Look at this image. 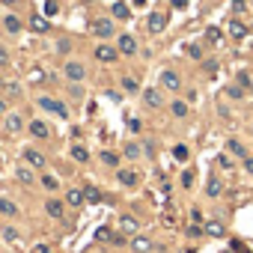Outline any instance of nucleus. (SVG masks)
Here are the masks:
<instances>
[{"mask_svg":"<svg viewBox=\"0 0 253 253\" xmlns=\"http://www.w3.org/2000/svg\"><path fill=\"white\" fill-rule=\"evenodd\" d=\"M247 9V0H235V3H232V12L238 15V12H244Z\"/></svg>","mask_w":253,"mask_h":253,"instance_id":"obj_42","label":"nucleus"},{"mask_svg":"<svg viewBox=\"0 0 253 253\" xmlns=\"http://www.w3.org/2000/svg\"><path fill=\"white\" fill-rule=\"evenodd\" d=\"M182 188H185V191L194 188V170H185V173H182Z\"/></svg>","mask_w":253,"mask_h":253,"instance_id":"obj_37","label":"nucleus"},{"mask_svg":"<svg viewBox=\"0 0 253 253\" xmlns=\"http://www.w3.org/2000/svg\"><path fill=\"white\" fill-rule=\"evenodd\" d=\"M116 179H119L122 188H137V185H140V173L131 170V167H119V170H116Z\"/></svg>","mask_w":253,"mask_h":253,"instance_id":"obj_5","label":"nucleus"},{"mask_svg":"<svg viewBox=\"0 0 253 253\" xmlns=\"http://www.w3.org/2000/svg\"><path fill=\"white\" fill-rule=\"evenodd\" d=\"M220 39H223V33H220L217 27H209V30H206V42H209V45H217Z\"/></svg>","mask_w":253,"mask_h":253,"instance_id":"obj_31","label":"nucleus"},{"mask_svg":"<svg viewBox=\"0 0 253 253\" xmlns=\"http://www.w3.org/2000/svg\"><path fill=\"white\" fill-rule=\"evenodd\" d=\"M3 235H6L9 241H15V238H18V232H15V229H3Z\"/></svg>","mask_w":253,"mask_h":253,"instance_id":"obj_48","label":"nucleus"},{"mask_svg":"<svg viewBox=\"0 0 253 253\" xmlns=\"http://www.w3.org/2000/svg\"><path fill=\"white\" fill-rule=\"evenodd\" d=\"M101 161H104L107 167H119V155H116V152H110V149H107V152H101Z\"/></svg>","mask_w":253,"mask_h":253,"instance_id":"obj_33","label":"nucleus"},{"mask_svg":"<svg viewBox=\"0 0 253 253\" xmlns=\"http://www.w3.org/2000/svg\"><path fill=\"white\" fill-rule=\"evenodd\" d=\"M244 92H247V86H241L238 81H235V84L226 89V95H229V98H244Z\"/></svg>","mask_w":253,"mask_h":253,"instance_id":"obj_32","label":"nucleus"},{"mask_svg":"<svg viewBox=\"0 0 253 253\" xmlns=\"http://www.w3.org/2000/svg\"><path fill=\"white\" fill-rule=\"evenodd\" d=\"M36 253H54V250H51L48 244H36Z\"/></svg>","mask_w":253,"mask_h":253,"instance_id":"obj_49","label":"nucleus"},{"mask_svg":"<svg viewBox=\"0 0 253 253\" xmlns=\"http://www.w3.org/2000/svg\"><path fill=\"white\" fill-rule=\"evenodd\" d=\"M188 57L191 60H203V45H188Z\"/></svg>","mask_w":253,"mask_h":253,"instance_id":"obj_39","label":"nucleus"},{"mask_svg":"<svg viewBox=\"0 0 253 253\" xmlns=\"http://www.w3.org/2000/svg\"><path fill=\"white\" fill-rule=\"evenodd\" d=\"M0 113H9V107H6V98L0 95Z\"/></svg>","mask_w":253,"mask_h":253,"instance_id":"obj_51","label":"nucleus"},{"mask_svg":"<svg viewBox=\"0 0 253 253\" xmlns=\"http://www.w3.org/2000/svg\"><path fill=\"white\" fill-rule=\"evenodd\" d=\"M3 27H6V33H12V36H15V33H21V30H24V21H21L18 15H6V18H3Z\"/></svg>","mask_w":253,"mask_h":253,"instance_id":"obj_22","label":"nucleus"},{"mask_svg":"<svg viewBox=\"0 0 253 253\" xmlns=\"http://www.w3.org/2000/svg\"><path fill=\"white\" fill-rule=\"evenodd\" d=\"M170 113H173L176 119H185V116L191 113V104L182 101V98H176V101H170Z\"/></svg>","mask_w":253,"mask_h":253,"instance_id":"obj_20","label":"nucleus"},{"mask_svg":"<svg viewBox=\"0 0 253 253\" xmlns=\"http://www.w3.org/2000/svg\"><path fill=\"white\" fill-rule=\"evenodd\" d=\"M173 158H176V161H182V164H185V161H188V158H191V149H188V146H185V143H176V146H173Z\"/></svg>","mask_w":253,"mask_h":253,"instance_id":"obj_30","label":"nucleus"},{"mask_svg":"<svg viewBox=\"0 0 253 253\" xmlns=\"http://www.w3.org/2000/svg\"><path fill=\"white\" fill-rule=\"evenodd\" d=\"M95 238H98V241H113V238H116V232H110V226H101V229L95 232Z\"/></svg>","mask_w":253,"mask_h":253,"instance_id":"obj_35","label":"nucleus"},{"mask_svg":"<svg viewBox=\"0 0 253 253\" xmlns=\"http://www.w3.org/2000/svg\"><path fill=\"white\" fill-rule=\"evenodd\" d=\"M134 253H149L155 244H152V238H146V235H131V244H128Z\"/></svg>","mask_w":253,"mask_h":253,"instance_id":"obj_16","label":"nucleus"},{"mask_svg":"<svg viewBox=\"0 0 253 253\" xmlns=\"http://www.w3.org/2000/svg\"><path fill=\"white\" fill-rule=\"evenodd\" d=\"M116 48H119L122 57H134V54H137V39H134L131 33H122V36L116 39Z\"/></svg>","mask_w":253,"mask_h":253,"instance_id":"obj_6","label":"nucleus"},{"mask_svg":"<svg viewBox=\"0 0 253 253\" xmlns=\"http://www.w3.org/2000/svg\"><path fill=\"white\" fill-rule=\"evenodd\" d=\"M89 30H92L98 39H110V36L116 33V27H113L110 18H92V21H89Z\"/></svg>","mask_w":253,"mask_h":253,"instance_id":"obj_2","label":"nucleus"},{"mask_svg":"<svg viewBox=\"0 0 253 253\" xmlns=\"http://www.w3.org/2000/svg\"><path fill=\"white\" fill-rule=\"evenodd\" d=\"M0 66H9V51L0 48Z\"/></svg>","mask_w":253,"mask_h":253,"instance_id":"obj_45","label":"nucleus"},{"mask_svg":"<svg viewBox=\"0 0 253 253\" xmlns=\"http://www.w3.org/2000/svg\"><path fill=\"white\" fill-rule=\"evenodd\" d=\"M27 131H30V137H36V140H48V137H51L48 122H42V119H30V122H27Z\"/></svg>","mask_w":253,"mask_h":253,"instance_id":"obj_9","label":"nucleus"},{"mask_svg":"<svg viewBox=\"0 0 253 253\" xmlns=\"http://www.w3.org/2000/svg\"><path fill=\"white\" fill-rule=\"evenodd\" d=\"M84 3H95V0H84Z\"/></svg>","mask_w":253,"mask_h":253,"instance_id":"obj_55","label":"nucleus"},{"mask_svg":"<svg viewBox=\"0 0 253 253\" xmlns=\"http://www.w3.org/2000/svg\"><path fill=\"white\" fill-rule=\"evenodd\" d=\"M173 6H176V9H185V6H188V0H173Z\"/></svg>","mask_w":253,"mask_h":253,"instance_id":"obj_52","label":"nucleus"},{"mask_svg":"<svg viewBox=\"0 0 253 253\" xmlns=\"http://www.w3.org/2000/svg\"><path fill=\"white\" fill-rule=\"evenodd\" d=\"M60 12V3H57V0H45V15L51 18V15H57Z\"/></svg>","mask_w":253,"mask_h":253,"instance_id":"obj_38","label":"nucleus"},{"mask_svg":"<svg viewBox=\"0 0 253 253\" xmlns=\"http://www.w3.org/2000/svg\"><path fill=\"white\" fill-rule=\"evenodd\" d=\"M63 200H66V206H69V209H81V206L86 203V194H84V188H69Z\"/></svg>","mask_w":253,"mask_h":253,"instance_id":"obj_12","label":"nucleus"},{"mask_svg":"<svg viewBox=\"0 0 253 253\" xmlns=\"http://www.w3.org/2000/svg\"><path fill=\"white\" fill-rule=\"evenodd\" d=\"M3 89H6V95H18V92H21L18 84H3Z\"/></svg>","mask_w":253,"mask_h":253,"instance_id":"obj_41","label":"nucleus"},{"mask_svg":"<svg viewBox=\"0 0 253 253\" xmlns=\"http://www.w3.org/2000/svg\"><path fill=\"white\" fill-rule=\"evenodd\" d=\"M143 104L152 107V110L164 107V92H161L158 86H146V89H143Z\"/></svg>","mask_w":253,"mask_h":253,"instance_id":"obj_7","label":"nucleus"},{"mask_svg":"<svg viewBox=\"0 0 253 253\" xmlns=\"http://www.w3.org/2000/svg\"><path fill=\"white\" fill-rule=\"evenodd\" d=\"M15 179L24 182V185H33V182H36V170H33L30 164H21V167H15Z\"/></svg>","mask_w":253,"mask_h":253,"instance_id":"obj_17","label":"nucleus"},{"mask_svg":"<svg viewBox=\"0 0 253 253\" xmlns=\"http://www.w3.org/2000/svg\"><path fill=\"white\" fill-rule=\"evenodd\" d=\"M57 48H60V54H69V51H72V42H69V39H60Z\"/></svg>","mask_w":253,"mask_h":253,"instance_id":"obj_43","label":"nucleus"},{"mask_svg":"<svg viewBox=\"0 0 253 253\" xmlns=\"http://www.w3.org/2000/svg\"><path fill=\"white\" fill-rule=\"evenodd\" d=\"M217 167L229 170V167H232V158H229V155H217Z\"/></svg>","mask_w":253,"mask_h":253,"instance_id":"obj_40","label":"nucleus"},{"mask_svg":"<svg viewBox=\"0 0 253 253\" xmlns=\"http://www.w3.org/2000/svg\"><path fill=\"white\" fill-rule=\"evenodd\" d=\"M128 128H131V131H134V134H137V131H140V128H143V122H140V119H128Z\"/></svg>","mask_w":253,"mask_h":253,"instance_id":"obj_44","label":"nucleus"},{"mask_svg":"<svg viewBox=\"0 0 253 253\" xmlns=\"http://www.w3.org/2000/svg\"><path fill=\"white\" fill-rule=\"evenodd\" d=\"M244 170H247V173L253 176V158H244Z\"/></svg>","mask_w":253,"mask_h":253,"instance_id":"obj_50","label":"nucleus"},{"mask_svg":"<svg viewBox=\"0 0 253 253\" xmlns=\"http://www.w3.org/2000/svg\"><path fill=\"white\" fill-rule=\"evenodd\" d=\"M66 200L63 197H48L45 200V211H48V217L51 220H66Z\"/></svg>","mask_w":253,"mask_h":253,"instance_id":"obj_1","label":"nucleus"},{"mask_svg":"<svg viewBox=\"0 0 253 253\" xmlns=\"http://www.w3.org/2000/svg\"><path fill=\"white\" fill-rule=\"evenodd\" d=\"M250 95H253V84H250Z\"/></svg>","mask_w":253,"mask_h":253,"instance_id":"obj_56","label":"nucleus"},{"mask_svg":"<svg viewBox=\"0 0 253 253\" xmlns=\"http://www.w3.org/2000/svg\"><path fill=\"white\" fill-rule=\"evenodd\" d=\"M0 3H3V6H15V3H18V0H0Z\"/></svg>","mask_w":253,"mask_h":253,"instance_id":"obj_53","label":"nucleus"},{"mask_svg":"<svg viewBox=\"0 0 253 253\" xmlns=\"http://www.w3.org/2000/svg\"><path fill=\"white\" fill-rule=\"evenodd\" d=\"M158 84H161V89H167V92H179V89H182V78H179V72H173V69H164Z\"/></svg>","mask_w":253,"mask_h":253,"instance_id":"obj_4","label":"nucleus"},{"mask_svg":"<svg viewBox=\"0 0 253 253\" xmlns=\"http://www.w3.org/2000/svg\"><path fill=\"white\" fill-rule=\"evenodd\" d=\"M24 161H27L36 173H42V170L48 167V158H45V152H39V149H24Z\"/></svg>","mask_w":253,"mask_h":253,"instance_id":"obj_8","label":"nucleus"},{"mask_svg":"<svg viewBox=\"0 0 253 253\" xmlns=\"http://www.w3.org/2000/svg\"><path fill=\"white\" fill-rule=\"evenodd\" d=\"M247 33H250V30H247V24H241L238 18H232V21H229V39H238V42H241Z\"/></svg>","mask_w":253,"mask_h":253,"instance_id":"obj_19","label":"nucleus"},{"mask_svg":"<svg viewBox=\"0 0 253 253\" xmlns=\"http://www.w3.org/2000/svg\"><path fill=\"white\" fill-rule=\"evenodd\" d=\"M191 220H194V223H203V211H200V209H194V211H191Z\"/></svg>","mask_w":253,"mask_h":253,"instance_id":"obj_46","label":"nucleus"},{"mask_svg":"<svg viewBox=\"0 0 253 253\" xmlns=\"http://www.w3.org/2000/svg\"><path fill=\"white\" fill-rule=\"evenodd\" d=\"M0 214L3 217H18V206L9 197H0Z\"/></svg>","mask_w":253,"mask_h":253,"instance_id":"obj_24","label":"nucleus"},{"mask_svg":"<svg viewBox=\"0 0 253 253\" xmlns=\"http://www.w3.org/2000/svg\"><path fill=\"white\" fill-rule=\"evenodd\" d=\"M72 158H75L78 164H86V161H89V149L81 146V143H75V146H72Z\"/></svg>","mask_w":253,"mask_h":253,"instance_id":"obj_28","label":"nucleus"},{"mask_svg":"<svg viewBox=\"0 0 253 253\" xmlns=\"http://www.w3.org/2000/svg\"><path fill=\"white\" fill-rule=\"evenodd\" d=\"M122 155H125V158H128V161H137V158L143 155V146L131 140V143H125V146H122Z\"/></svg>","mask_w":253,"mask_h":253,"instance_id":"obj_25","label":"nucleus"},{"mask_svg":"<svg viewBox=\"0 0 253 253\" xmlns=\"http://www.w3.org/2000/svg\"><path fill=\"white\" fill-rule=\"evenodd\" d=\"M122 89H125V92H137V89H140V84H137L134 78H122Z\"/></svg>","mask_w":253,"mask_h":253,"instance_id":"obj_36","label":"nucleus"},{"mask_svg":"<svg viewBox=\"0 0 253 253\" xmlns=\"http://www.w3.org/2000/svg\"><path fill=\"white\" fill-rule=\"evenodd\" d=\"M226 152H229V155H235V158H241V161H244V158H250V155H247V149H244L238 140H232V137L226 140Z\"/></svg>","mask_w":253,"mask_h":253,"instance_id":"obj_26","label":"nucleus"},{"mask_svg":"<svg viewBox=\"0 0 253 253\" xmlns=\"http://www.w3.org/2000/svg\"><path fill=\"white\" fill-rule=\"evenodd\" d=\"M24 128H27V122H24L21 113H6V131H9V134H18V131H24Z\"/></svg>","mask_w":253,"mask_h":253,"instance_id":"obj_15","label":"nucleus"},{"mask_svg":"<svg viewBox=\"0 0 253 253\" xmlns=\"http://www.w3.org/2000/svg\"><path fill=\"white\" fill-rule=\"evenodd\" d=\"M134 6H146V0H134Z\"/></svg>","mask_w":253,"mask_h":253,"instance_id":"obj_54","label":"nucleus"},{"mask_svg":"<svg viewBox=\"0 0 253 253\" xmlns=\"http://www.w3.org/2000/svg\"><path fill=\"white\" fill-rule=\"evenodd\" d=\"M203 229H206V235H211V238H220V235L226 232L220 220H206V226H203Z\"/></svg>","mask_w":253,"mask_h":253,"instance_id":"obj_27","label":"nucleus"},{"mask_svg":"<svg viewBox=\"0 0 253 253\" xmlns=\"http://www.w3.org/2000/svg\"><path fill=\"white\" fill-rule=\"evenodd\" d=\"M84 194H86V200H89V203H98V200H101V191H98V188H92V185H86V188H84Z\"/></svg>","mask_w":253,"mask_h":253,"instance_id":"obj_34","label":"nucleus"},{"mask_svg":"<svg viewBox=\"0 0 253 253\" xmlns=\"http://www.w3.org/2000/svg\"><path fill=\"white\" fill-rule=\"evenodd\" d=\"M232 250H235V253H250V250H247L241 241H232Z\"/></svg>","mask_w":253,"mask_h":253,"instance_id":"obj_47","label":"nucleus"},{"mask_svg":"<svg viewBox=\"0 0 253 253\" xmlns=\"http://www.w3.org/2000/svg\"><path fill=\"white\" fill-rule=\"evenodd\" d=\"M119 229H122V235H137L140 220H137L134 214H122V217H119Z\"/></svg>","mask_w":253,"mask_h":253,"instance_id":"obj_13","label":"nucleus"},{"mask_svg":"<svg viewBox=\"0 0 253 253\" xmlns=\"http://www.w3.org/2000/svg\"><path fill=\"white\" fill-rule=\"evenodd\" d=\"M39 182H42L45 191H57V188H60V179L51 176V173H39Z\"/></svg>","mask_w":253,"mask_h":253,"instance_id":"obj_29","label":"nucleus"},{"mask_svg":"<svg viewBox=\"0 0 253 253\" xmlns=\"http://www.w3.org/2000/svg\"><path fill=\"white\" fill-rule=\"evenodd\" d=\"M110 15L119 18V21H128V18H131V6H128V3H122V0H116V3L110 6Z\"/></svg>","mask_w":253,"mask_h":253,"instance_id":"obj_18","label":"nucleus"},{"mask_svg":"<svg viewBox=\"0 0 253 253\" xmlns=\"http://www.w3.org/2000/svg\"><path fill=\"white\" fill-rule=\"evenodd\" d=\"M220 194H223V182H220L217 176H209V182H206V197H214V200H217Z\"/></svg>","mask_w":253,"mask_h":253,"instance_id":"obj_21","label":"nucleus"},{"mask_svg":"<svg viewBox=\"0 0 253 253\" xmlns=\"http://www.w3.org/2000/svg\"><path fill=\"white\" fill-rule=\"evenodd\" d=\"M95 60H98V63H116V60H119V48H113V45H98V48H95Z\"/></svg>","mask_w":253,"mask_h":253,"instance_id":"obj_11","label":"nucleus"},{"mask_svg":"<svg viewBox=\"0 0 253 253\" xmlns=\"http://www.w3.org/2000/svg\"><path fill=\"white\" fill-rule=\"evenodd\" d=\"M39 107H45V110H51V113H57V116H69V107L63 104V101H57V98H51V95H42L39 98Z\"/></svg>","mask_w":253,"mask_h":253,"instance_id":"obj_10","label":"nucleus"},{"mask_svg":"<svg viewBox=\"0 0 253 253\" xmlns=\"http://www.w3.org/2000/svg\"><path fill=\"white\" fill-rule=\"evenodd\" d=\"M164 27H167V15L164 12H152L146 18V30L149 33H164Z\"/></svg>","mask_w":253,"mask_h":253,"instance_id":"obj_14","label":"nucleus"},{"mask_svg":"<svg viewBox=\"0 0 253 253\" xmlns=\"http://www.w3.org/2000/svg\"><path fill=\"white\" fill-rule=\"evenodd\" d=\"M63 75H66V81L81 84V81L86 78V66H84V63H78V60H69V63L63 66Z\"/></svg>","mask_w":253,"mask_h":253,"instance_id":"obj_3","label":"nucleus"},{"mask_svg":"<svg viewBox=\"0 0 253 253\" xmlns=\"http://www.w3.org/2000/svg\"><path fill=\"white\" fill-rule=\"evenodd\" d=\"M30 30H33V33H48V30H51L48 15H33V18H30Z\"/></svg>","mask_w":253,"mask_h":253,"instance_id":"obj_23","label":"nucleus"}]
</instances>
